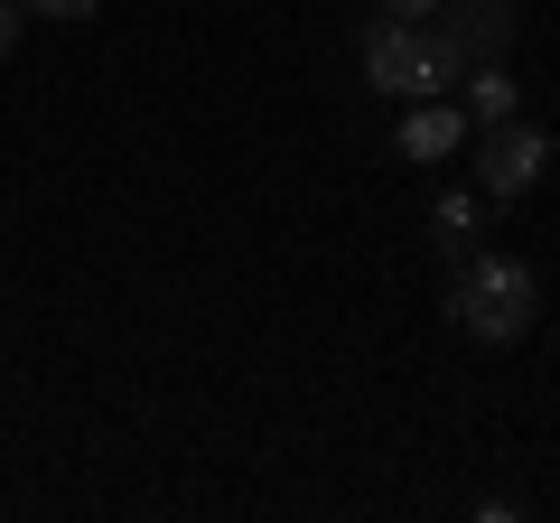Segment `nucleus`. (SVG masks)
<instances>
[{"label":"nucleus","instance_id":"1","mask_svg":"<svg viewBox=\"0 0 560 523\" xmlns=\"http://www.w3.org/2000/svg\"><path fill=\"white\" fill-rule=\"evenodd\" d=\"M448 318H458L477 346H514V337H533V318H541L533 262H514V253H467V262H458V281H448Z\"/></svg>","mask_w":560,"mask_h":523},{"label":"nucleus","instance_id":"2","mask_svg":"<svg viewBox=\"0 0 560 523\" xmlns=\"http://www.w3.org/2000/svg\"><path fill=\"white\" fill-rule=\"evenodd\" d=\"M458 75H467V57L440 38V28L393 20V10H383V20L364 28V84H383V94L430 103V94H458Z\"/></svg>","mask_w":560,"mask_h":523},{"label":"nucleus","instance_id":"3","mask_svg":"<svg viewBox=\"0 0 560 523\" xmlns=\"http://www.w3.org/2000/svg\"><path fill=\"white\" fill-rule=\"evenodd\" d=\"M541 168H551V131H533V121H495V131H477V197L486 206L533 197Z\"/></svg>","mask_w":560,"mask_h":523},{"label":"nucleus","instance_id":"4","mask_svg":"<svg viewBox=\"0 0 560 523\" xmlns=\"http://www.w3.org/2000/svg\"><path fill=\"white\" fill-rule=\"evenodd\" d=\"M448 150H467V113L448 94H430V103H411V113H401V131H393V160H448Z\"/></svg>","mask_w":560,"mask_h":523},{"label":"nucleus","instance_id":"5","mask_svg":"<svg viewBox=\"0 0 560 523\" xmlns=\"http://www.w3.org/2000/svg\"><path fill=\"white\" fill-rule=\"evenodd\" d=\"M440 10H448L440 38L458 47V57H504V47H514V0H440Z\"/></svg>","mask_w":560,"mask_h":523},{"label":"nucleus","instance_id":"6","mask_svg":"<svg viewBox=\"0 0 560 523\" xmlns=\"http://www.w3.org/2000/svg\"><path fill=\"white\" fill-rule=\"evenodd\" d=\"M514 94L523 84L504 75V57H477L458 75V113H467V131H495V121H514Z\"/></svg>","mask_w":560,"mask_h":523},{"label":"nucleus","instance_id":"7","mask_svg":"<svg viewBox=\"0 0 560 523\" xmlns=\"http://www.w3.org/2000/svg\"><path fill=\"white\" fill-rule=\"evenodd\" d=\"M430 224H440V253L467 262V253H477V234H486V197H440V216H430Z\"/></svg>","mask_w":560,"mask_h":523},{"label":"nucleus","instance_id":"8","mask_svg":"<svg viewBox=\"0 0 560 523\" xmlns=\"http://www.w3.org/2000/svg\"><path fill=\"white\" fill-rule=\"evenodd\" d=\"M20 10H28V20H94L103 0H20Z\"/></svg>","mask_w":560,"mask_h":523},{"label":"nucleus","instance_id":"9","mask_svg":"<svg viewBox=\"0 0 560 523\" xmlns=\"http://www.w3.org/2000/svg\"><path fill=\"white\" fill-rule=\"evenodd\" d=\"M20 20H28L20 0H0V57H10V47H20Z\"/></svg>","mask_w":560,"mask_h":523},{"label":"nucleus","instance_id":"10","mask_svg":"<svg viewBox=\"0 0 560 523\" xmlns=\"http://www.w3.org/2000/svg\"><path fill=\"white\" fill-rule=\"evenodd\" d=\"M383 10H393V20H420V10H440V0H383Z\"/></svg>","mask_w":560,"mask_h":523}]
</instances>
